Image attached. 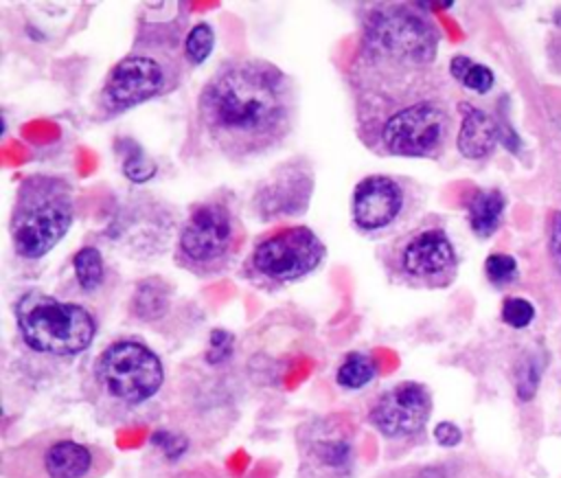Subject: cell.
<instances>
[{
	"instance_id": "obj_20",
	"label": "cell",
	"mask_w": 561,
	"mask_h": 478,
	"mask_svg": "<svg viewBox=\"0 0 561 478\" xmlns=\"http://www.w3.org/2000/svg\"><path fill=\"white\" fill-rule=\"evenodd\" d=\"M72 278L83 294H94L105 285L107 265L96 246H81L72 254Z\"/></svg>"
},
{
	"instance_id": "obj_24",
	"label": "cell",
	"mask_w": 561,
	"mask_h": 478,
	"mask_svg": "<svg viewBox=\"0 0 561 478\" xmlns=\"http://www.w3.org/2000/svg\"><path fill=\"white\" fill-rule=\"evenodd\" d=\"M215 46V29L210 22H195L184 37V55L191 68L202 66Z\"/></svg>"
},
{
	"instance_id": "obj_30",
	"label": "cell",
	"mask_w": 561,
	"mask_h": 478,
	"mask_svg": "<svg viewBox=\"0 0 561 478\" xmlns=\"http://www.w3.org/2000/svg\"><path fill=\"white\" fill-rule=\"evenodd\" d=\"M548 250L554 268L561 274V213L559 210L550 213V219H548Z\"/></svg>"
},
{
	"instance_id": "obj_11",
	"label": "cell",
	"mask_w": 561,
	"mask_h": 478,
	"mask_svg": "<svg viewBox=\"0 0 561 478\" xmlns=\"http://www.w3.org/2000/svg\"><path fill=\"white\" fill-rule=\"evenodd\" d=\"M357 44L390 55L436 61L440 33L421 9L386 2L364 9Z\"/></svg>"
},
{
	"instance_id": "obj_5",
	"label": "cell",
	"mask_w": 561,
	"mask_h": 478,
	"mask_svg": "<svg viewBox=\"0 0 561 478\" xmlns=\"http://www.w3.org/2000/svg\"><path fill=\"white\" fill-rule=\"evenodd\" d=\"M75 221L72 182L55 173H28L20 180L9 217L15 257L37 261L46 257Z\"/></svg>"
},
{
	"instance_id": "obj_25",
	"label": "cell",
	"mask_w": 561,
	"mask_h": 478,
	"mask_svg": "<svg viewBox=\"0 0 561 478\" xmlns=\"http://www.w3.org/2000/svg\"><path fill=\"white\" fill-rule=\"evenodd\" d=\"M541 379V360L537 355H524L515 366V395L522 401H530Z\"/></svg>"
},
{
	"instance_id": "obj_1",
	"label": "cell",
	"mask_w": 561,
	"mask_h": 478,
	"mask_svg": "<svg viewBox=\"0 0 561 478\" xmlns=\"http://www.w3.org/2000/svg\"><path fill=\"white\" fill-rule=\"evenodd\" d=\"M355 132L388 158L436 160L451 136V110L436 61L357 44L348 66Z\"/></svg>"
},
{
	"instance_id": "obj_7",
	"label": "cell",
	"mask_w": 561,
	"mask_h": 478,
	"mask_svg": "<svg viewBox=\"0 0 561 478\" xmlns=\"http://www.w3.org/2000/svg\"><path fill=\"white\" fill-rule=\"evenodd\" d=\"M15 331L22 346L39 357L70 360L90 349L99 322L90 307L42 289H26L13 303Z\"/></svg>"
},
{
	"instance_id": "obj_14",
	"label": "cell",
	"mask_w": 561,
	"mask_h": 478,
	"mask_svg": "<svg viewBox=\"0 0 561 478\" xmlns=\"http://www.w3.org/2000/svg\"><path fill=\"white\" fill-rule=\"evenodd\" d=\"M432 392L425 384L405 379L379 392L368 410L366 421L375 432L392 443H410L423 439L432 417Z\"/></svg>"
},
{
	"instance_id": "obj_17",
	"label": "cell",
	"mask_w": 561,
	"mask_h": 478,
	"mask_svg": "<svg viewBox=\"0 0 561 478\" xmlns=\"http://www.w3.org/2000/svg\"><path fill=\"white\" fill-rule=\"evenodd\" d=\"M460 125L456 134V149L467 160H482L493 153L500 143L497 116H491L482 107H476L467 101L458 103Z\"/></svg>"
},
{
	"instance_id": "obj_19",
	"label": "cell",
	"mask_w": 561,
	"mask_h": 478,
	"mask_svg": "<svg viewBox=\"0 0 561 478\" xmlns=\"http://www.w3.org/2000/svg\"><path fill=\"white\" fill-rule=\"evenodd\" d=\"M504 206H506V200H504L502 191H497V189H476L465 200L469 228L478 237H491L502 224Z\"/></svg>"
},
{
	"instance_id": "obj_23",
	"label": "cell",
	"mask_w": 561,
	"mask_h": 478,
	"mask_svg": "<svg viewBox=\"0 0 561 478\" xmlns=\"http://www.w3.org/2000/svg\"><path fill=\"white\" fill-rule=\"evenodd\" d=\"M449 75L462 88L478 92V94H486L495 83L493 70L480 61H473L467 55H454L449 59Z\"/></svg>"
},
{
	"instance_id": "obj_8",
	"label": "cell",
	"mask_w": 561,
	"mask_h": 478,
	"mask_svg": "<svg viewBox=\"0 0 561 478\" xmlns=\"http://www.w3.org/2000/svg\"><path fill=\"white\" fill-rule=\"evenodd\" d=\"M381 268L392 285L440 289L456 278L458 254L447 230L436 219H423L383 243Z\"/></svg>"
},
{
	"instance_id": "obj_12",
	"label": "cell",
	"mask_w": 561,
	"mask_h": 478,
	"mask_svg": "<svg viewBox=\"0 0 561 478\" xmlns=\"http://www.w3.org/2000/svg\"><path fill=\"white\" fill-rule=\"evenodd\" d=\"M178 230V208L151 195H129L110 215L103 239L127 257L153 259L169 248Z\"/></svg>"
},
{
	"instance_id": "obj_26",
	"label": "cell",
	"mask_w": 561,
	"mask_h": 478,
	"mask_svg": "<svg viewBox=\"0 0 561 478\" xmlns=\"http://www.w3.org/2000/svg\"><path fill=\"white\" fill-rule=\"evenodd\" d=\"M149 443L169 460V463H178L191 447L188 439L180 432V430H171V428H156L149 436Z\"/></svg>"
},
{
	"instance_id": "obj_2",
	"label": "cell",
	"mask_w": 561,
	"mask_h": 478,
	"mask_svg": "<svg viewBox=\"0 0 561 478\" xmlns=\"http://www.w3.org/2000/svg\"><path fill=\"white\" fill-rule=\"evenodd\" d=\"M294 79L261 57L224 59L204 81L195 129L217 156L243 164L278 149L294 132Z\"/></svg>"
},
{
	"instance_id": "obj_9",
	"label": "cell",
	"mask_w": 561,
	"mask_h": 478,
	"mask_svg": "<svg viewBox=\"0 0 561 478\" xmlns=\"http://www.w3.org/2000/svg\"><path fill=\"white\" fill-rule=\"evenodd\" d=\"M327 257L324 241L305 224L278 226L256 239L241 276L259 289H278L313 274Z\"/></svg>"
},
{
	"instance_id": "obj_6",
	"label": "cell",
	"mask_w": 561,
	"mask_h": 478,
	"mask_svg": "<svg viewBox=\"0 0 561 478\" xmlns=\"http://www.w3.org/2000/svg\"><path fill=\"white\" fill-rule=\"evenodd\" d=\"M245 246V226L228 195L195 202L180 224L173 243V263L199 278L228 272Z\"/></svg>"
},
{
	"instance_id": "obj_31",
	"label": "cell",
	"mask_w": 561,
	"mask_h": 478,
	"mask_svg": "<svg viewBox=\"0 0 561 478\" xmlns=\"http://www.w3.org/2000/svg\"><path fill=\"white\" fill-rule=\"evenodd\" d=\"M434 441L443 447H456L462 441V430L454 421H440L434 425Z\"/></svg>"
},
{
	"instance_id": "obj_16",
	"label": "cell",
	"mask_w": 561,
	"mask_h": 478,
	"mask_svg": "<svg viewBox=\"0 0 561 478\" xmlns=\"http://www.w3.org/2000/svg\"><path fill=\"white\" fill-rule=\"evenodd\" d=\"M110 467V456L72 436H50L37 447L42 478H96Z\"/></svg>"
},
{
	"instance_id": "obj_18",
	"label": "cell",
	"mask_w": 561,
	"mask_h": 478,
	"mask_svg": "<svg viewBox=\"0 0 561 478\" xmlns=\"http://www.w3.org/2000/svg\"><path fill=\"white\" fill-rule=\"evenodd\" d=\"M173 305L171 283L162 276H145L136 281L129 296V316L138 322H158L162 320Z\"/></svg>"
},
{
	"instance_id": "obj_13",
	"label": "cell",
	"mask_w": 561,
	"mask_h": 478,
	"mask_svg": "<svg viewBox=\"0 0 561 478\" xmlns=\"http://www.w3.org/2000/svg\"><path fill=\"white\" fill-rule=\"evenodd\" d=\"M357 425L346 414H322L296 430L300 478H353Z\"/></svg>"
},
{
	"instance_id": "obj_15",
	"label": "cell",
	"mask_w": 561,
	"mask_h": 478,
	"mask_svg": "<svg viewBox=\"0 0 561 478\" xmlns=\"http://www.w3.org/2000/svg\"><path fill=\"white\" fill-rule=\"evenodd\" d=\"M316 189L313 167L307 158H289L274 167L250 195V213L259 221H280L307 213Z\"/></svg>"
},
{
	"instance_id": "obj_10",
	"label": "cell",
	"mask_w": 561,
	"mask_h": 478,
	"mask_svg": "<svg viewBox=\"0 0 561 478\" xmlns=\"http://www.w3.org/2000/svg\"><path fill=\"white\" fill-rule=\"evenodd\" d=\"M421 189L401 175H364L351 193V224L368 239H392L414 224L421 210Z\"/></svg>"
},
{
	"instance_id": "obj_4",
	"label": "cell",
	"mask_w": 561,
	"mask_h": 478,
	"mask_svg": "<svg viewBox=\"0 0 561 478\" xmlns=\"http://www.w3.org/2000/svg\"><path fill=\"white\" fill-rule=\"evenodd\" d=\"M160 355L140 338H116L105 344L88 371V397L107 417L131 414L164 386Z\"/></svg>"
},
{
	"instance_id": "obj_22",
	"label": "cell",
	"mask_w": 561,
	"mask_h": 478,
	"mask_svg": "<svg viewBox=\"0 0 561 478\" xmlns=\"http://www.w3.org/2000/svg\"><path fill=\"white\" fill-rule=\"evenodd\" d=\"M114 149L121 158V171L129 182L142 184V182H149L156 178L158 164L147 156V151L142 149L140 143H136L129 136H118L114 140Z\"/></svg>"
},
{
	"instance_id": "obj_28",
	"label": "cell",
	"mask_w": 561,
	"mask_h": 478,
	"mask_svg": "<svg viewBox=\"0 0 561 478\" xmlns=\"http://www.w3.org/2000/svg\"><path fill=\"white\" fill-rule=\"evenodd\" d=\"M484 276L493 287H506L517 278V261L506 252H493L484 259Z\"/></svg>"
},
{
	"instance_id": "obj_29",
	"label": "cell",
	"mask_w": 561,
	"mask_h": 478,
	"mask_svg": "<svg viewBox=\"0 0 561 478\" xmlns=\"http://www.w3.org/2000/svg\"><path fill=\"white\" fill-rule=\"evenodd\" d=\"M502 320L513 327V329H524L533 322L535 318V307L530 300L522 298V296H508L502 303Z\"/></svg>"
},
{
	"instance_id": "obj_27",
	"label": "cell",
	"mask_w": 561,
	"mask_h": 478,
	"mask_svg": "<svg viewBox=\"0 0 561 478\" xmlns=\"http://www.w3.org/2000/svg\"><path fill=\"white\" fill-rule=\"evenodd\" d=\"M234 355V333L228 329H213L204 349V360L208 366H224Z\"/></svg>"
},
{
	"instance_id": "obj_21",
	"label": "cell",
	"mask_w": 561,
	"mask_h": 478,
	"mask_svg": "<svg viewBox=\"0 0 561 478\" xmlns=\"http://www.w3.org/2000/svg\"><path fill=\"white\" fill-rule=\"evenodd\" d=\"M379 373L377 360L366 351H348L335 366L333 379L342 390H359L368 386Z\"/></svg>"
},
{
	"instance_id": "obj_3",
	"label": "cell",
	"mask_w": 561,
	"mask_h": 478,
	"mask_svg": "<svg viewBox=\"0 0 561 478\" xmlns=\"http://www.w3.org/2000/svg\"><path fill=\"white\" fill-rule=\"evenodd\" d=\"M184 18L140 20L134 44L105 75L96 107L116 116L182 86L191 66L184 55Z\"/></svg>"
}]
</instances>
